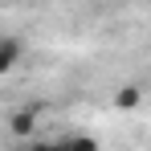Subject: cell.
Wrapping results in <instances>:
<instances>
[{
	"mask_svg": "<svg viewBox=\"0 0 151 151\" xmlns=\"http://www.w3.org/2000/svg\"><path fill=\"white\" fill-rule=\"evenodd\" d=\"M21 61H25V41L17 33H0V78L12 74Z\"/></svg>",
	"mask_w": 151,
	"mask_h": 151,
	"instance_id": "obj_1",
	"label": "cell"
},
{
	"mask_svg": "<svg viewBox=\"0 0 151 151\" xmlns=\"http://www.w3.org/2000/svg\"><path fill=\"white\" fill-rule=\"evenodd\" d=\"M33 131H37V110L33 106H21V110L8 114V135L12 139H29Z\"/></svg>",
	"mask_w": 151,
	"mask_h": 151,
	"instance_id": "obj_2",
	"label": "cell"
},
{
	"mask_svg": "<svg viewBox=\"0 0 151 151\" xmlns=\"http://www.w3.org/2000/svg\"><path fill=\"white\" fill-rule=\"evenodd\" d=\"M61 151H102V143L86 131H74V135H61Z\"/></svg>",
	"mask_w": 151,
	"mask_h": 151,
	"instance_id": "obj_3",
	"label": "cell"
},
{
	"mask_svg": "<svg viewBox=\"0 0 151 151\" xmlns=\"http://www.w3.org/2000/svg\"><path fill=\"white\" fill-rule=\"evenodd\" d=\"M139 102H143V90L139 86H119L114 90V110H135Z\"/></svg>",
	"mask_w": 151,
	"mask_h": 151,
	"instance_id": "obj_4",
	"label": "cell"
},
{
	"mask_svg": "<svg viewBox=\"0 0 151 151\" xmlns=\"http://www.w3.org/2000/svg\"><path fill=\"white\" fill-rule=\"evenodd\" d=\"M33 151H61V139H45V143H33Z\"/></svg>",
	"mask_w": 151,
	"mask_h": 151,
	"instance_id": "obj_5",
	"label": "cell"
}]
</instances>
